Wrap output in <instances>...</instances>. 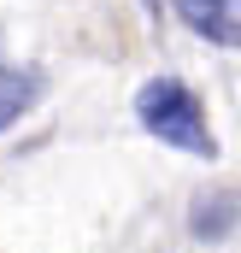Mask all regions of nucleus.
Masks as SVG:
<instances>
[{"mask_svg": "<svg viewBox=\"0 0 241 253\" xmlns=\"http://www.w3.org/2000/svg\"><path fill=\"white\" fill-rule=\"evenodd\" d=\"M135 118L153 141L177 147V153H194V159H218V141L206 129V106L194 100V88L182 77H147L135 88Z\"/></svg>", "mask_w": 241, "mask_h": 253, "instance_id": "nucleus-1", "label": "nucleus"}, {"mask_svg": "<svg viewBox=\"0 0 241 253\" xmlns=\"http://www.w3.org/2000/svg\"><path fill=\"white\" fill-rule=\"evenodd\" d=\"M177 18L212 47H241V0H171Z\"/></svg>", "mask_w": 241, "mask_h": 253, "instance_id": "nucleus-2", "label": "nucleus"}, {"mask_svg": "<svg viewBox=\"0 0 241 253\" xmlns=\"http://www.w3.org/2000/svg\"><path fill=\"white\" fill-rule=\"evenodd\" d=\"M36 100H41V77L24 71V65H12V59H0V135L18 124Z\"/></svg>", "mask_w": 241, "mask_h": 253, "instance_id": "nucleus-3", "label": "nucleus"}, {"mask_svg": "<svg viewBox=\"0 0 241 253\" xmlns=\"http://www.w3.org/2000/svg\"><path fill=\"white\" fill-rule=\"evenodd\" d=\"M230 224H236V200H224V194H206V200L194 206V236H200V242H218V236H230Z\"/></svg>", "mask_w": 241, "mask_h": 253, "instance_id": "nucleus-4", "label": "nucleus"}]
</instances>
